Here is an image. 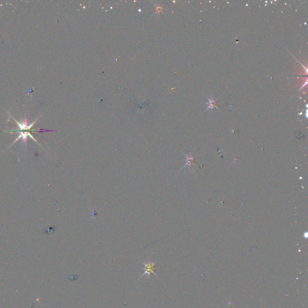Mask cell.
<instances>
[{
	"instance_id": "cell-1",
	"label": "cell",
	"mask_w": 308,
	"mask_h": 308,
	"mask_svg": "<svg viewBox=\"0 0 308 308\" xmlns=\"http://www.w3.org/2000/svg\"><path fill=\"white\" fill-rule=\"evenodd\" d=\"M19 133V136H18V137L16 139V140H14V142L12 143V144H14V143L19 140V139H21L22 140V143L23 144V146L25 144V146H27V137L28 136L30 137L32 139L34 140L35 141L37 142L36 140L33 137V136L31 134L30 132H28V131H17Z\"/></svg>"
},
{
	"instance_id": "cell-2",
	"label": "cell",
	"mask_w": 308,
	"mask_h": 308,
	"mask_svg": "<svg viewBox=\"0 0 308 308\" xmlns=\"http://www.w3.org/2000/svg\"><path fill=\"white\" fill-rule=\"evenodd\" d=\"M144 273L141 275V277L144 276V275H148V277H149L150 276V274L151 273H153L154 274V275L156 276L155 274V273H154V266H155V263H152L151 261H149L148 263H144Z\"/></svg>"
}]
</instances>
